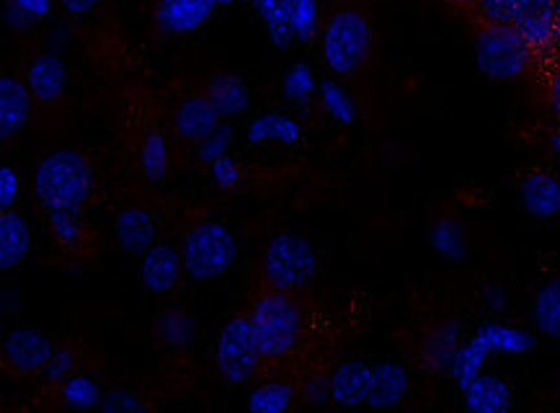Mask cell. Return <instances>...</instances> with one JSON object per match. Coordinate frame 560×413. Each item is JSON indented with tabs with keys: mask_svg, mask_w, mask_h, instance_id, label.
Listing matches in <instances>:
<instances>
[{
	"mask_svg": "<svg viewBox=\"0 0 560 413\" xmlns=\"http://www.w3.org/2000/svg\"><path fill=\"white\" fill-rule=\"evenodd\" d=\"M556 42L560 45V3H558V13H556Z\"/></svg>",
	"mask_w": 560,
	"mask_h": 413,
	"instance_id": "50",
	"label": "cell"
},
{
	"mask_svg": "<svg viewBox=\"0 0 560 413\" xmlns=\"http://www.w3.org/2000/svg\"><path fill=\"white\" fill-rule=\"evenodd\" d=\"M459 344H463V341H459V323H455V320H447V323L436 326V329L429 333L427 341H423V346H421L423 367L432 369V373H436V375L450 373L452 359H455Z\"/></svg>",
	"mask_w": 560,
	"mask_h": 413,
	"instance_id": "22",
	"label": "cell"
},
{
	"mask_svg": "<svg viewBox=\"0 0 560 413\" xmlns=\"http://www.w3.org/2000/svg\"><path fill=\"white\" fill-rule=\"evenodd\" d=\"M214 3H218V5H230V3H235V0H214Z\"/></svg>",
	"mask_w": 560,
	"mask_h": 413,
	"instance_id": "52",
	"label": "cell"
},
{
	"mask_svg": "<svg viewBox=\"0 0 560 413\" xmlns=\"http://www.w3.org/2000/svg\"><path fill=\"white\" fill-rule=\"evenodd\" d=\"M102 398H104L102 388H98V382L89 375L73 373L68 380L62 382V401H65V405H70V409H75V411L98 409Z\"/></svg>",
	"mask_w": 560,
	"mask_h": 413,
	"instance_id": "31",
	"label": "cell"
},
{
	"mask_svg": "<svg viewBox=\"0 0 560 413\" xmlns=\"http://www.w3.org/2000/svg\"><path fill=\"white\" fill-rule=\"evenodd\" d=\"M465 409L472 413H506L512 409V388L504 377L480 373L468 388L463 390Z\"/></svg>",
	"mask_w": 560,
	"mask_h": 413,
	"instance_id": "19",
	"label": "cell"
},
{
	"mask_svg": "<svg viewBox=\"0 0 560 413\" xmlns=\"http://www.w3.org/2000/svg\"><path fill=\"white\" fill-rule=\"evenodd\" d=\"M60 3L70 16H85V13H91L102 0H60Z\"/></svg>",
	"mask_w": 560,
	"mask_h": 413,
	"instance_id": "47",
	"label": "cell"
},
{
	"mask_svg": "<svg viewBox=\"0 0 560 413\" xmlns=\"http://www.w3.org/2000/svg\"><path fill=\"white\" fill-rule=\"evenodd\" d=\"M535 326L542 337L560 341V276L545 282L535 295Z\"/></svg>",
	"mask_w": 560,
	"mask_h": 413,
	"instance_id": "27",
	"label": "cell"
},
{
	"mask_svg": "<svg viewBox=\"0 0 560 413\" xmlns=\"http://www.w3.org/2000/svg\"><path fill=\"white\" fill-rule=\"evenodd\" d=\"M318 94H320L323 109L328 111V117H331L334 122H339L343 127L357 122V106L339 83L328 81V78H326V81L318 85Z\"/></svg>",
	"mask_w": 560,
	"mask_h": 413,
	"instance_id": "32",
	"label": "cell"
},
{
	"mask_svg": "<svg viewBox=\"0 0 560 413\" xmlns=\"http://www.w3.org/2000/svg\"><path fill=\"white\" fill-rule=\"evenodd\" d=\"M214 0H158L155 24L166 34H191L210 21Z\"/></svg>",
	"mask_w": 560,
	"mask_h": 413,
	"instance_id": "10",
	"label": "cell"
},
{
	"mask_svg": "<svg viewBox=\"0 0 560 413\" xmlns=\"http://www.w3.org/2000/svg\"><path fill=\"white\" fill-rule=\"evenodd\" d=\"M548 102H550V109H552V114H556L558 122H560V70H558L556 75L550 78V85H548Z\"/></svg>",
	"mask_w": 560,
	"mask_h": 413,
	"instance_id": "48",
	"label": "cell"
},
{
	"mask_svg": "<svg viewBox=\"0 0 560 413\" xmlns=\"http://www.w3.org/2000/svg\"><path fill=\"white\" fill-rule=\"evenodd\" d=\"M452 3L463 5V9H472V5H476V0H452Z\"/></svg>",
	"mask_w": 560,
	"mask_h": 413,
	"instance_id": "51",
	"label": "cell"
},
{
	"mask_svg": "<svg viewBox=\"0 0 560 413\" xmlns=\"http://www.w3.org/2000/svg\"><path fill=\"white\" fill-rule=\"evenodd\" d=\"M483 303L488 305V310H493V312L504 310L506 292L501 290L499 284H486V287H483Z\"/></svg>",
	"mask_w": 560,
	"mask_h": 413,
	"instance_id": "45",
	"label": "cell"
},
{
	"mask_svg": "<svg viewBox=\"0 0 560 413\" xmlns=\"http://www.w3.org/2000/svg\"><path fill=\"white\" fill-rule=\"evenodd\" d=\"M261 349H258L250 318H230L222 326L214 349V365L218 373L225 377L230 386H243L256 375L258 362H261Z\"/></svg>",
	"mask_w": 560,
	"mask_h": 413,
	"instance_id": "7",
	"label": "cell"
},
{
	"mask_svg": "<svg viewBox=\"0 0 560 413\" xmlns=\"http://www.w3.org/2000/svg\"><path fill=\"white\" fill-rule=\"evenodd\" d=\"M476 52V66L480 73L491 81H514L533 62L535 49L522 37L520 28L512 21L499 24V21H486L476 32L472 42Z\"/></svg>",
	"mask_w": 560,
	"mask_h": 413,
	"instance_id": "2",
	"label": "cell"
},
{
	"mask_svg": "<svg viewBox=\"0 0 560 413\" xmlns=\"http://www.w3.org/2000/svg\"><path fill=\"white\" fill-rule=\"evenodd\" d=\"M114 238L127 256H145L155 246V223L142 206H127L114 220Z\"/></svg>",
	"mask_w": 560,
	"mask_h": 413,
	"instance_id": "14",
	"label": "cell"
},
{
	"mask_svg": "<svg viewBox=\"0 0 560 413\" xmlns=\"http://www.w3.org/2000/svg\"><path fill=\"white\" fill-rule=\"evenodd\" d=\"M34 94L26 81H19L13 75L0 78V138L11 140L28 122L32 114Z\"/></svg>",
	"mask_w": 560,
	"mask_h": 413,
	"instance_id": "12",
	"label": "cell"
},
{
	"mask_svg": "<svg viewBox=\"0 0 560 413\" xmlns=\"http://www.w3.org/2000/svg\"><path fill=\"white\" fill-rule=\"evenodd\" d=\"M432 248L442 259L447 261H463L468 256V238H465V227L455 217H442L432 225L429 233Z\"/></svg>",
	"mask_w": 560,
	"mask_h": 413,
	"instance_id": "28",
	"label": "cell"
},
{
	"mask_svg": "<svg viewBox=\"0 0 560 413\" xmlns=\"http://www.w3.org/2000/svg\"><path fill=\"white\" fill-rule=\"evenodd\" d=\"M318 272L311 240L300 233H279L264 251V280L271 290L292 292L305 287Z\"/></svg>",
	"mask_w": 560,
	"mask_h": 413,
	"instance_id": "6",
	"label": "cell"
},
{
	"mask_svg": "<svg viewBox=\"0 0 560 413\" xmlns=\"http://www.w3.org/2000/svg\"><path fill=\"white\" fill-rule=\"evenodd\" d=\"M516 5H520V0H476V9L483 21H499V24L514 19Z\"/></svg>",
	"mask_w": 560,
	"mask_h": 413,
	"instance_id": "41",
	"label": "cell"
},
{
	"mask_svg": "<svg viewBox=\"0 0 560 413\" xmlns=\"http://www.w3.org/2000/svg\"><path fill=\"white\" fill-rule=\"evenodd\" d=\"M3 21L5 24H9L11 28H26L28 24H32V16H28V13H24L21 9H16V5H11V3H5V9H3Z\"/></svg>",
	"mask_w": 560,
	"mask_h": 413,
	"instance_id": "46",
	"label": "cell"
},
{
	"mask_svg": "<svg viewBox=\"0 0 560 413\" xmlns=\"http://www.w3.org/2000/svg\"><path fill=\"white\" fill-rule=\"evenodd\" d=\"M250 326H254L258 349L267 359H282L298 344L303 333V312L300 305L282 290H271L250 305Z\"/></svg>",
	"mask_w": 560,
	"mask_h": 413,
	"instance_id": "3",
	"label": "cell"
},
{
	"mask_svg": "<svg viewBox=\"0 0 560 413\" xmlns=\"http://www.w3.org/2000/svg\"><path fill=\"white\" fill-rule=\"evenodd\" d=\"M5 3L16 5V9L28 13L34 21L49 16V11H52V0H5Z\"/></svg>",
	"mask_w": 560,
	"mask_h": 413,
	"instance_id": "43",
	"label": "cell"
},
{
	"mask_svg": "<svg viewBox=\"0 0 560 413\" xmlns=\"http://www.w3.org/2000/svg\"><path fill=\"white\" fill-rule=\"evenodd\" d=\"M476 337L483 339V344L491 349V354H514V357H520V354L533 352L537 346V339L529 331L516 329V326L497 323V320L480 323Z\"/></svg>",
	"mask_w": 560,
	"mask_h": 413,
	"instance_id": "24",
	"label": "cell"
},
{
	"mask_svg": "<svg viewBox=\"0 0 560 413\" xmlns=\"http://www.w3.org/2000/svg\"><path fill=\"white\" fill-rule=\"evenodd\" d=\"M220 111L214 109V104L210 102V96H189L186 102L178 106L176 117H174V127L176 132L182 134L184 140L189 142H202L207 134H212L220 125Z\"/></svg>",
	"mask_w": 560,
	"mask_h": 413,
	"instance_id": "18",
	"label": "cell"
},
{
	"mask_svg": "<svg viewBox=\"0 0 560 413\" xmlns=\"http://www.w3.org/2000/svg\"><path fill=\"white\" fill-rule=\"evenodd\" d=\"M26 83L39 104L49 106L60 102L65 85H68V68H65L62 57L57 52H42L34 57L26 68Z\"/></svg>",
	"mask_w": 560,
	"mask_h": 413,
	"instance_id": "13",
	"label": "cell"
},
{
	"mask_svg": "<svg viewBox=\"0 0 560 413\" xmlns=\"http://www.w3.org/2000/svg\"><path fill=\"white\" fill-rule=\"evenodd\" d=\"M155 333L166 346L184 349L194 337V320L182 310H166L155 320Z\"/></svg>",
	"mask_w": 560,
	"mask_h": 413,
	"instance_id": "34",
	"label": "cell"
},
{
	"mask_svg": "<svg viewBox=\"0 0 560 413\" xmlns=\"http://www.w3.org/2000/svg\"><path fill=\"white\" fill-rule=\"evenodd\" d=\"M140 166L150 184H161L168 174V145L161 132H148L140 148Z\"/></svg>",
	"mask_w": 560,
	"mask_h": 413,
	"instance_id": "29",
	"label": "cell"
},
{
	"mask_svg": "<svg viewBox=\"0 0 560 413\" xmlns=\"http://www.w3.org/2000/svg\"><path fill=\"white\" fill-rule=\"evenodd\" d=\"M488 357H491V349H488L483 344V339H478L476 333H472L470 341L459 344L455 359H452V367H450L452 380L457 382L459 390L468 388L470 382L476 380L480 373H483Z\"/></svg>",
	"mask_w": 560,
	"mask_h": 413,
	"instance_id": "26",
	"label": "cell"
},
{
	"mask_svg": "<svg viewBox=\"0 0 560 413\" xmlns=\"http://www.w3.org/2000/svg\"><path fill=\"white\" fill-rule=\"evenodd\" d=\"M294 398V388L287 382H267V386L256 388L248 396V411L250 413H282L290 409Z\"/></svg>",
	"mask_w": 560,
	"mask_h": 413,
	"instance_id": "33",
	"label": "cell"
},
{
	"mask_svg": "<svg viewBox=\"0 0 560 413\" xmlns=\"http://www.w3.org/2000/svg\"><path fill=\"white\" fill-rule=\"evenodd\" d=\"M207 96H210V102L214 104V109L220 111L222 119L241 117V114H246L250 106L248 85L235 73L212 75L210 83H207Z\"/></svg>",
	"mask_w": 560,
	"mask_h": 413,
	"instance_id": "21",
	"label": "cell"
},
{
	"mask_svg": "<svg viewBox=\"0 0 560 413\" xmlns=\"http://www.w3.org/2000/svg\"><path fill=\"white\" fill-rule=\"evenodd\" d=\"M372 382V367L364 362L351 359L343 362L334 369L331 375V401L343 405V409H357L368 403Z\"/></svg>",
	"mask_w": 560,
	"mask_h": 413,
	"instance_id": "17",
	"label": "cell"
},
{
	"mask_svg": "<svg viewBox=\"0 0 560 413\" xmlns=\"http://www.w3.org/2000/svg\"><path fill=\"white\" fill-rule=\"evenodd\" d=\"M210 176L220 189H235L241 181L238 163H235V158H230V155H222V158L210 163Z\"/></svg>",
	"mask_w": 560,
	"mask_h": 413,
	"instance_id": "40",
	"label": "cell"
},
{
	"mask_svg": "<svg viewBox=\"0 0 560 413\" xmlns=\"http://www.w3.org/2000/svg\"><path fill=\"white\" fill-rule=\"evenodd\" d=\"M241 3L254 5L258 16L267 24V34L271 45L287 49L294 42L292 32V11L298 0H241Z\"/></svg>",
	"mask_w": 560,
	"mask_h": 413,
	"instance_id": "25",
	"label": "cell"
},
{
	"mask_svg": "<svg viewBox=\"0 0 560 413\" xmlns=\"http://www.w3.org/2000/svg\"><path fill=\"white\" fill-rule=\"evenodd\" d=\"M303 138V127L298 119H292L290 114L269 111L256 117L248 125L246 140L248 145H261V142H282V145H298Z\"/></svg>",
	"mask_w": 560,
	"mask_h": 413,
	"instance_id": "23",
	"label": "cell"
},
{
	"mask_svg": "<svg viewBox=\"0 0 560 413\" xmlns=\"http://www.w3.org/2000/svg\"><path fill=\"white\" fill-rule=\"evenodd\" d=\"M47 217H49V227H52L55 238L60 240V246L73 248L81 244L83 227H81V217H78V212L52 210L47 212Z\"/></svg>",
	"mask_w": 560,
	"mask_h": 413,
	"instance_id": "35",
	"label": "cell"
},
{
	"mask_svg": "<svg viewBox=\"0 0 560 413\" xmlns=\"http://www.w3.org/2000/svg\"><path fill=\"white\" fill-rule=\"evenodd\" d=\"M408 393V369L400 362H380L372 367L368 405L377 411L395 409Z\"/></svg>",
	"mask_w": 560,
	"mask_h": 413,
	"instance_id": "16",
	"label": "cell"
},
{
	"mask_svg": "<svg viewBox=\"0 0 560 413\" xmlns=\"http://www.w3.org/2000/svg\"><path fill=\"white\" fill-rule=\"evenodd\" d=\"M93 191V170L83 153L60 148L39 161L34 170V194L47 212H81Z\"/></svg>",
	"mask_w": 560,
	"mask_h": 413,
	"instance_id": "1",
	"label": "cell"
},
{
	"mask_svg": "<svg viewBox=\"0 0 560 413\" xmlns=\"http://www.w3.org/2000/svg\"><path fill=\"white\" fill-rule=\"evenodd\" d=\"M233 134H235L233 125L220 122L218 130H214L212 134H207V138H205L202 142H199V151H197L199 161L210 166V163L222 158V155H228L230 142H233Z\"/></svg>",
	"mask_w": 560,
	"mask_h": 413,
	"instance_id": "37",
	"label": "cell"
},
{
	"mask_svg": "<svg viewBox=\"0 0 560 413\" xmlns=\"http://www.w3.org/2000/svg\"><path fill=\"white\" fill-rule=\"evenodd\" d=\"M550 148H552V153H556L558 158H560V132H556V134H552V138H550Z\"/></svg>",
	"mask_w": 560,
	"mask_h": 413,
	"instance_id": "49",
	"label": "cell"
},
{
	"mask_svg": "<svg viewBox=\"0 0 560 413\" xmlns=\"http://www.w3.org/2000/svg\"><path fill=\"white\" fill-rule=\"evenodd\" d=\"M52 341H49L39 329H34V326H19V329H13L3 341L5 365L19 375L42 373L49 357H52Z\"/></svg>",
	"mask_w": 560,
	"mask_h": 413,
	"instance_id": "8",
	"label": "cell"
},
{
	"mask_svg": "<svg viewBox=\"0 0 560 413\" xmlns=\"http://www.w3.org/2000/svg\"><path fill=\"white\" fill-rule=\"evenodd\" d=\"M73 369H75L73 349L60 346L52 352V357H49L45 369H42V375H45V380L52 382V386H62V382L73 375Z\"/></svg>",
	"mask_w": 560,
	"mask_h": 413,
	"instance_id": "38",
	"label": "cell"
},
{
	"mask_svg": "<svg viewBox=\"0 0 560 413\" xmlns=\"http://www.w3.org/2000/svg\"><path fill=\"white\" fill-rule=\"evenodd\" d=\"M318 85L320 83L315 81L313 68L307 66V62H294L282 78V96L290 104L303 109V106L311 104V98L315 96V91H318Z\"/></svg>",
	"mask_w": 560,
	"mask_h": 413,
	"instance_id": "30",
	"label": "cell"
},
{
	"mask_svg": "<svg viewBox=\"0 0 560 413\" xmlns=\"http://www.w3.org/2000/svg\"><path fill=\"white\" fill-rule=\"evenodd\" d=\"M98 411H104V413H138V411H145V403H142L135 393H129V390H109V393H104L102 403H98Z\"/></svg>",
	"mask_w": 560,
	"mask_h": 413,
	"instance_id": "39",
	"label": "cell"
},
{
	"mask_svg": "<svg viewBox=\"0 0 560 413\" xmlns=\"http://www.w3.org/2000/svg\"><path fill=\"white\" fill-rule=\"evenodd\" d=\"M184 272V259L178 253V248L171 244H155L150 251L142 256L140 263V276L142 284L155 295H163V292H171L182 280Z\"/></svg>",
	"mask_w": 560,
	"mask_h": 413,
	"instance_id": "11",
	"label": "cell"
},
{
	"mask_svg": "<svg viewBox=\"0 0 560 413\" xmlns=\"http://www.w3.org/2000/svg\"><path fill=\"white\" fill-rule=\"evenodd\" d=\"M32 251V227L16 210L0 212V269L19 267Z\"/></svg>",
	"mask_w": 560,
	"mask_h": 413,
	"instance_id": "20",
	"label": "cell"
},
{
	"mask_svg": "<svg viewBox=\"0 0 560 413\" xmlns=\"http://www.w3.org/2000/svg\"><path fill=\"white\" fill-rule=\"evenodd\" d=\"M184 272L191 276L194 282H212L218 276L228 274L235 259H238V240L230 233L228 225L222 223H207L194 225L186 233L182 246Z\"/></svg>",
	"mask_w": 560,
	"mask_h": 413,
	"instance_id": "4",
	"label": "cell"
},
{
	"mask_svg": "<svg viewBox=\"0 0 560 413\" xmlns=\"http://www.w3.org/2000/svg\"><path fill=\"white\" fill-rule=\"evenodd\" d=\"M556 13L558 0H520L512 24L537 52L556 42Z\"/></svg>",
	"mask_w": 560,
	"mask_h": 413,
	"instance_id": "9",
	"label": "cell"
},
{
	"mask_svg": "<svg viewBox=\"0 0 560 413\" xmlns=\"http://www.w3.org/2000/svg\"><path fill=\"white\" fill-rule=\"evenodd\" d=\"M21 194L19 174L11 166H0V210H13Z\"/></svg>",
	"mask_w": 560,
	"mask_h": 413,
	"instance_id": "42",
	"label": "cell"
},
{
	"mask_svg": "<svg viewBox=\"0 0 560 413\" xmlns=\"http://www.w3.org/2000/svg\"><path fill=\"white\" fill-rule=\"evenodd\" d=\"M520 199L529 217L535 220L556 217L560 215V181L552 174L535 170V174L524 176L520 187Z\"/></svg>",
	"mask_w": 560,
	"mask_h": 413,
	"instance_id": "15",
	"label": "cell"
},
{
	"mask_svg": "<svg viewBox=\"0 0 560 413\" xmlns=\"http://www.w3.org/2000/svg\"><path fill=\"white\" fill-rule=\"evenodd\" d=\"M305 396L311 403H326L331 398V377H315L307 382Z\"/></svg>",
	"mask_w": 560,
	"mask_h": 413,
	"instance_id": "44",
	"label": "cell"
},
{
	"mask_svg": "<svg viewBox=\"0 0 560 413\" xmlns=\"http://www.w3.org/2000/svg\"><path fill=\"white\" fill-rule=\"evenodd\" d=\"M292 32L298 42H311L318 32V3L315 0H298L292 11Z\"/></svg>",
	"mask_w": 560,
	"mask_h": 413,
	"instance_id": "36",
	"label": "cell"
},
{
	"mask_svg": "<svg viewBox=\"0 0 560 413\" xmlns=\"http://www.w3.org/2000/svg\"><path fill=\"white\" fill-rule=\"evenodd\" d=\"M372 52V26L364 13L359 11H339L334 13L331 21L323 32V62L336 75H351L364 62L370 60Z\"/></svg>",
	"mask_w": 560,
	"mask_h": 413,
	"instance_id": "5",
	"label": "cell"
}]
</instances>
